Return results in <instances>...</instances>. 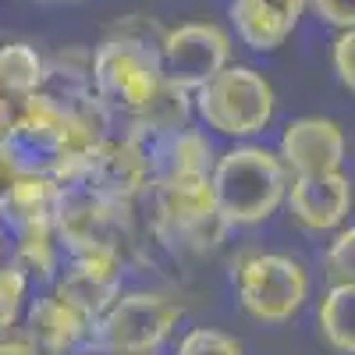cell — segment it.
<instances>
[{
    "instance_id": "1",
    "label": "cell",
    "mask_w": 355,
    "mask_h": 355,
    "mask_svg": "<svg viewBox=\"0 0 355 355\" xmlns=\"http://www.w3.org/2000/svg\"><path fill=\"white\" fill-rule=\"evenodd\" d=\"M291 174L266 146H234L220 153L210 171L214 206L227 227H256L270 220L288 192Z\"/></svg>"
},
{
    "instance_id": "2",
    "label": "cell",
    "mask_w": 355,
    "mask_h": 355,
    "mask_svg": "<svg viewBox=\"0 0 355 355\" xmlns=\"http://www.w3.org/2000/svg\"><path fill=\"white\" fill-rule=\"evenodd\" d=\"M182 316H185L182 302H174L164 291H121L89 323L82 352H96V355L157 352L174 334Z\"/></svg>"
},
{
    "instance_id": "3",
    "label": "cell",
    "mask_w": 355,
    "mask_h": 355,
    "mask_svg": "<svg viewBox=\"0 0 355 355\" xmlns=\"http://www.w3.org/2000/svg\"><path fill=\"white\" fill-rule=\"evenodd\" d=\"M93 96L114 114H139L164 85L160 50L150 40L110 33L96 53H89Z\"/></svg>"
},
{
    "instance_id": "4",
    "label": "cell",
    "mask_w": 355,
    "mask_h": 355,
    "mask_svg": "<svg viewBox=\"0 0 355 355\" xmlns=\"http://www.w3.org/2000/svg\"><path fill=\"white\" fill-rule=\"evenodd\" d=\"M274 85L249 64H224L192 93V114L210 132L227 139L259 135L274 121Z\"/></svg>"
},
{
    "instance_id": "5",
    "label": "cell",
    "mask_w": 355,
    "mask_h": 355,
    "mask_svg": "<svg viewBox=\"0 0 355 355\" xmlns=\"http://www.w3.org/2000/svg\"><path fill=\"white\" fill-rule=\"evenodd\" d=\"M153 202V231L157 239L178 252V256H206L214 252L224 234L231 231L217 206L210 178H182V182H153L150 189Z\"/></svg>"
},
{
    "instance_id": "6",
    "label": "cell",
    "mask_w": 355,
    "mask_h": 355,
    "mask_svg": "<svg viewBox=\"0 0 355 355\" xmlns=\"http://www.w3.org/2000/svg\"><path fill=\"white\" fill-rule=\"evenodd\" d=\"M231 277L242 309L259 323H288L309 299L306 266L284 252H242Z\"/></svg>"
},
{
    "instance_id": "7",
    "label": "cell",
    "mask_w": 355,
    "mask_h": 355,
    "mask_svg": "<svg viewBox=\"0 0 355 355\" xmlns=\"http://www.w3.org/2000/svg\"><path fill=\"white\" fill-rule=\"evenodd\" d=\"M125 214H128V206L103 199L89 185H68V189H61V199H57L53 234L68 256H78V252L121 256V242L128 234Z\"/></svg>"
},
{
    "instance_id": "8",
    "label": "cell",
    "mask_w": 355,
    "mask_h": 355,
    "mask_svg": "<svg viewBox=\"0 0 355 355\" xmlns=\"http://www.w3.org/2000/svg\"><path fill=\"white\" fill-rule=\"evenodd\" d=\"M160 68L164 78L178 89H196L231 64V36L217 21H185L164 33L160 40Z\"/></svg>"
},
{
    "instance_id": "9",
    "label": "cell",
    "mask_w": 355,
    "mask_h": 355,
    "mask_svg": "<svg viewBox=\"0 0 355 355\" xmlns=\"http://www.w3.org/2000/svg\"><path fill=\"white\" fill-rule=\"evenodd\" d=\"M121 281H125V256L78 252V256H68V263L57 266L50 291L64 306H71L82 320L93 323L121 295Z\"/></svg>"
},
{
    "instance_id": "10",
    "label": "cell",
    "mask_w": 355,
    "mask_h": 355,
    "mask_svg": "<svg viewBox=\"0 0 355 355\" xmlns=\"http://www.w3.org/2000/svg\"><path fill=\"white\" fill-rule=\"evenodd\" d=\"M85 185L117 206H132L150 189V160L146 146L135 139H107L100 142L85 167Z\"/></svg>"
},
{
    "instance_id": "11",
    "label": "cell",
    "mask_w": 355,
    "mask_h": 355,
    "mask_svg": "<svg viewBox=\"0 0 355 355\" xmlns=\"http://www.w3.org/2000/svg\"><path fill=\"white\" fill-rule=\"evenodd\" d=\"M277 160L291 178L331 174L345 164V128L331 117H295L281 132Z\"/></svg>"
},
{
    "instance_id": "12",
    "label": "cell",
    "mask_w": 355,
    "mask_h": 355,
    "mask_svg": "<svg viewBox=\"0 0 355 355\" xmlns=\"http://www.w3.org/2000/svg\"><path fill=\"white\" fill-rule=\"evenodd\" d=\"M284 206L295 217V224L313 234L338 231L345 227L352 214V178L345 171L291 178L288 192H284Z\"/></svg>"
},
{
    "instance_id": "13",
    "label": "cell",
    "mask_w": 355,
    "mask_h": 355,
    "mask_svg": "<svg viewBox=\"0 0 355 355\" xmlns=\"http://www.w3.org/2000/svg\"><path fill=\"white\" fill-rule=\"evenodd\" d=\"M18 327L28 338V345L36 348V355H78L85 348L89 320L64 306L53 291H43L25 302Z\"/></svg>"
},
{
    "instance_id": "14",
    "label": "cell",
    "mask_w": 355,
    "mask_h": 355,
    "mask_svg": "<svg viewBox=\"0 0 355 355\" xmlns=\"http://www.w3.org/2000/svg\"><path fill=\"white\" fill-rule=\"evenodd\" d=\"M146 160H150V185H153V182H182V178H210L217 157L210 135L189 125L150 139L146 142Z\"/></svg>"
},
{
    "instance_id": "15",
    "label": "cell",
    "mask_w": 355,
    "mask_h": 355,
    "mask_svg": "<svg viewBox=\"0 0 355 355\" xmlns=\"http://www.w3.org/2000/svg\"><path fill=\"white\" fill-rule=\"evenodd\" d=\"M306 8L309 0H234L227 15L249 50L270 53L299 28Z\"/></svg>"
},
{
    "instance_id": "16",
    "label": "cell",
    "mask_w": 355,
    "mask_h": 355,
    "mask_svg": "<svg viewBox=\"0 0 355 355\" xmlns=\"http://www.w3.org/2000/svg\"><path fill=\"white\" fill-rule=\"evenodd\" d=\"M61 185L43 174H15L0 182V224L4 234L33 231V227H53Z\"/></svg>"
},
{
    "instance_id": "17",
    "label": "cell",
    "mask_w": 355,
    "mask_h": 355,
    "mask_svg": "<svg viewBox=\"0 0 355 355\" xmlns=\"http://www.w3.org/2000/svg\"><path fill=\"white\" fill-rule=\"evenodd\" d=\"M316 331L334 355L355 352V284H327L316 306Z\"/></svg>"
},
{
    "instance_id": "18",
    "label": "cell",
    "mask_w": 355,
    "mask_h": 355,
    "mask_svg": "<svg viewBox=\"0 0 355 355\" xmlns=\"http://www.w3.org/2000/svg\"><path fill=\"white\" fill-rule=\"evenodd\" d=\"M43 53L33 43H4L0 46V96L11 103L33 96L43 85Z\"/></svg>"
},
{
    "instance_id": "19",
    "label": "cell",
    "mask_w": 355,
    "mask_h": 355,
    "mask_svg": "<svg viewBox=\"0 0 355 355\" xmlns=\"http://www.w3.org/2000/svg\"><path fill=\"white\" fill-rule=\"evenodd\" d=\"M320 263H323L327 284H352V277H355V227L352 224L334 231V239L327 242Z\"/></svg>"
},
{
    "instance_id": "20",
    "label": "cell",
    "mask_w": 355,
    "mask_h": 355,
    "mask_svg": "<svg viewBox=\"0 0 355 355\" xmlns=\"http://www.w3.org/2000/svg\"><path fill=\"white\" fill-rule=\"evenodd\" d=\"M28 288L33 284H28L8 259L0 263V331L18 327V320L25 313V302H28Z\"/></svg>"
},
{
    "instance_id": "21",
    "label": "cell",
    "mask_w": 355,
    "mask_h": 355,
    "mask_svg": "<svg viewBox=\"0 0 355 355\" xmlns=\"http://www.w3.org/2000/svg\"><path fill=\"white\" fill-rule=\"evenodd\" d=\"M178 355H245L242 341L214 327H192L178 341Z\"/></svg>"
},
{
    "instance_id": "22",
    "label": "cell",
    "mask_w": 355,
    "mask_h": 355,
    "mask_svg": "<svg viewBox=\"0 0 355 355\" xmlns=\"http://www.w3.org/2000/svg\"><path fill=\"white\" fill-rule=\"evenodd\" d=\"M331 61H334V75L345 89H355V33L352 28H341L334 36V50H331Z\"/></svg>"
},
{
    "instance_id": "23",
    "label": "cell",
    "mask_w": 355,
    "mask_h": 355,
    "mask_svg": "<svg viewBox=\"0 0 355 355\" xmlns=\"http://www.w3.org/2000/svg\"><path fill=\"white\" fill-rule=\"evenodd\" d=\"M309 8L327 25H334L338 33L355 25V0H309Z\"/></svg>"
},
{
    "instance_id": "24",
    "label": "cell",
    "mask_w": 355,
    "mask_h": 355,
    "mask_svg": "<svg viewBox=\"0 0 355 355\" xmlns=\"http://www.w3.org/2000/svg\"><path fill=\"white\" fill-rule=\"evenodd\" d=\"M11 125H15V103H11L8 96H0V142L8 139Z\"/></svg>"
},
{
    "instance_id": "25",
    "label": "cell",
    "mask_w": 355,
    "mask_h": 355,
    "mask_svg": "<svg viewBox=\"0 0 355 355\" xmlns=\"http://www.w3.org/2000/svg\"><path fill=\"white\" fill-rule=\"evenodd\" d=\"M8 256V234H4V224H0V263Z\"/></svg>"
},
{
    "instance_id": "26",
    "label": "cell",
    "mask_w": 355,
    "mask_h": 355,
    "mask_svg": "<svg viewBox=\"0 0 355 355\" xmlns=\"http://www.w3.org/2000/svg\"><path fill=\"white\" fill-rule=\"evenodd\" d=\"M142 355H157V352H142Z\"/></svg>"
},
{
    "instance_id": "27",
    "label": "cell",
    "mask_w": 355,
    "mask_h": 355,
    "mask_svg": "<svg viewBox=\"0 0 355 355\" xmlns=\"http://www.w3.org/2000/svg\"><path fill=\"white\" fill-rule=\"evenodd\" d=\"M50 4H61V0H50Z\"/></svg>"
},
{
    "instance_id": "28",
    "label": "cell",
    "mask_w": 355,
    "mask_h": 355,
    "mask_svg": "<svg viewBox=\"0 0 355 355\" xmlns=\"http://www.w3.org/2000/svg\"><path fill=\"white\" fill-rule=\"evenodd\" d=\"M0 182H4V174H0Z\"/></svg>"
}]
</instances>
